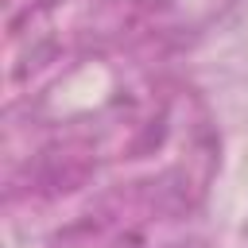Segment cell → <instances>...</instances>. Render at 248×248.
Returning a JSON list of instances; mask_svg holds the SVG:
<instances>
[]
</instances>
